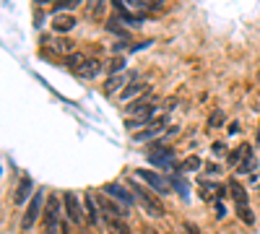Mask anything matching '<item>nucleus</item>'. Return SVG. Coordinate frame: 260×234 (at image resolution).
<instances>
[{
  "mask_svg": "<svg viewBox=\"0 0 260 234\" xmlns=\"http://www.w3.org/2000/svg\"><path fill=\"white\" fill-rule=\"evenodd\" d=\"M45 203H47V190H45V187H37L34 198L29 200L24 216H21V224H18L21 231H31V229H34V224L39 221V214L45 211Z\"/></svg>",
  "mask_w": 260,
  "mask_h": 234,
  "instance_id": "nucleus-1",
  "label": "nucleus"
},
{
  "mask_svg": "<svg viewBox=\"0 0 260 234\" xmlns=\"http://www.w3.org/2000/svg\"><path fill=\"white\" fill-rule=\"evenodd\" d=\"M127 187H130V193L136 195V200H138V203L148 211L151 216H159V219L164 216V206H161L154 195H151V193H148V190H146L138 180H127Z\"/></svg>",
  "mask_w": 260,
  "mask_h": 234,
  "instance_id": "nucleus-2",
  "label": "nucleus"
},
{
  "mask_svg": "<svg viewBox=\"0 0 260 234\" xmlns=\"http://www.w3.org/2000/svg\"><path fill=\"white\" fill-rule=\"evenodd\" d=\"M62 208L68 214V221L73 226H86V211H83V200H78L76 193H62Z\"/></svg>",
  "mask_w": 260,
  "mask_h": 234,
  "instance_id": "nucleus-3",
  "label": "nucleus"
},
{
  "mask_svg": "<svg viewBox=\"0 0 260 234\" xmlns=\"http://www.w3.org/2000/svg\"><path fill=\"white\" fill-rule=\"evenodd\" d=\"M136 180L146 182V187L154 190V193H159V195H167L169 193V182L159 172H151V169H136Z\"/></svg>",
  "mask_w": 260,
  "mask_h": 234,
  "instance_id": "nucleus-4",
  "label": "nucleus"
},
{
  "mask_svg": "<svg viewBox=\"0 0 260 234\" xmlns=\"http://www.w3.org/2000/svg\"><path fill=\"white\" fill-rule=\"evenodd\" d=\"M102 193L104 195H110V198H115L117 203H122L125 208H133L136 206V195L130 193V187L127 185H120V182H107L104 187H102Z\"/></svg>",
  "mask_w": 260,
  "mask_h": 234,
  "instance_id": "nucleus-5",
  "label": "nucleus"
},
{
  "mask_svg": "<svg viewBox=\"0 0 260 234\" xmlns=\"http://www.w3.org/2000/svg\"><path fill=\"white\" fill-rule=\"evenodd\" d=\"M156 151H151L148 154V161L154 164L156 169H169V166H175V151H172L169 146H164V141H156Z\"/></svg>",
  "mask_w": 260,
  "mask_h": 234,
  "instance_id": "nucleus-6",
  "label": "nucleus"
},
{
  "mask_svg": "<svg viewBox=\"0 0 260 234\" xmlns=\"http://www.w3.org/2000/svg\"><path fill=\"white\" fill-rule=\"evenodd\" d=\"M37 185H34V180L31 177H21V182L16 185V193H13V206L16 208H26L29 206V200L34 198V190Z\"/></svg>",
  "mask_w": 260,
  "mask_h": 234,
  "instance_id": "nucleus-7",
  "label": "nucleus"
},
{
  "mask_svg": "<svg viewBox=\"0 0 260 234\" xmlns=\"http://www.w3.org/2000/svg\"><path fill=\"white\" fill-rule=\"evenodd\" d=\"M83 211H86V226H99L102 208H99V200L94 198V193H83Z\"/></svg>",
  "mask_w": 260,
  "mask_h": 234,
  "instance_id": "nucleus-8",
  "label": "nucleus"
},
{
  "mask_svg": "<svg viewBox=\"0 0 260 234\" xmlns=\"http://www.w3.org/2000/svg\"><path fill=\"white\" fill-rule=\"evenodd\" d=\"M96 200H99V208L104 211L107 216H112V219H125L127 216V208L122 206V203H117L115 198H110V195H96Z\"/></svg>",
  "mask_w": 260,
  "mask_h": 234,
  "instance_id": "nucleus-9",
  "label": "nucleus"
},
{
  "mask_svg": "<svg viewBox=\"0 0 260 234\" xmlns=\"http://www.w3.org/2000/svg\"><path fill=\"white\" fill-rule=\"evenodd\" d=\"M60 211H65V208H62V195L50 193V195H47V203H45V224L60 221Z\"/></svg>",
  "mask_w": 260,
  "mask_h": 234,
  "instance_id": "nucleus-10",
  "label": "nucleus"
},
{
  "mask_svg": "<svg viewBox=\"0 0 260 234\" xmlns=\"http://www.w3.org/2000/svg\"><path fill=\"white\" fill-rule=\"evenodd\" d=\"M164 125H167V117H159L154 125H148L146 130H138L133 133V143H146V141H156V136L164 130Z\"/></svg>",
  "mask_w": 260,
  "mask_h": 234,
  "instance_id": "nucleus-11",
  "label": "nucleus"
},
{
  "mask_svg": "<svg viewBox=\"0 0 260 234\" xmlns=\"http://www.w3.org/2000/svg\"><path fill=\"white\" fill-rule=\"evenodd\" d=\"M148 89H146V83L143 81H130L127 86L120 91V102H130V99H138L141 94H146Z\"/></svg>",
  "mask_w": 260,
  "mask_h": 234,
  "instance_id": "nucleus-12",
  "label": "nucleus"
},
{
  "mask_svg": "<svg viewBox=\"0 0 260 234\" xmlns=\"http://www.w3.org/2000/svg\"><path fill=\"white\" fill-rule=\"evenodd\" d=\"M229 193L237 203V208H242V206H250V198H247V190L245 185H240V180H229Z\"/></svg>",
  "mask_w": 260,
  "mask_h": 234,
  "instance_id": "nucleus-13",
  "label": "nucleus"
},
{
  "mask_svg": "<svg viewBox=\"0 0 260 234\" xmlns=\"http://www.w3.org/2000/svg\"><path fill=\"white\" fill-rule=\"evenodd\" d=\"M127 83H130V81H127V76H122V73L110 76V81L104 83V94H107V96H112L115 91H122V89L127 86Z\"/></svg>",
  "mask_w": 260,
  "mask_h": 234,
  "instance_id": "nucleus-14",
  "label": "nucleus"
},
{
  "mask_svg": "<svg viewBox=\"0 0 260 234\" xmlns=\"http://www.w3.org/2000/svg\"><path fill=\"white\" fill-rule=\"evenodd\" d=\"M73 26H76V18L73 16H52V31L65 34V31H71Z\"/></svg>",
  "mask_w": 260,
  "mask_h": 234,
  "instance_id": "nucleus-15",
  "label": "nucleus"
},
{
  "mask_svg": "<svg viewBox=\"0 0 260 234\" xmlns=\"http://www.w3.org/2000/svg\"><path fill=\"white\" fill-rule=\"evenodd\" d=\"M99 71H102V62H99V60H86L83 65H81V71H78V78L89 81V78H94Z\"/></svg>",
  "mask_w": 260,
  "mask_h": 234,
  "instance_id": "nucleus-16",
  "label": "nucleus"
},
{
  "mask_svg": "<svg viewBox=\"0 0 260 234\" xmlns=\"http://www.w3.org/2000/svg\"><path fill=\"white\" fill-rule=\"evenodd\" d=\"M86 62V57L81 52H71V55H65V68H71V71H81V65Z\"/></svg>",
  "mask_w": 260,
  "mask_h": 234,
  "instance_id": "nucleus-17",
  "label": "nucleus"
},
{
  "mask_svg": "<svg viewBox=\"0 0 260 234\" xmlns=\"http://www.w3.org/2000/svg\"><path fill=\"white\" fill-rule=\"evenodd\" d=\"M45 234H71V226L68 221H52V224H45Z\"/></svg>",
  "mask_w": 260,
  "mask_h": 234,
  "instance_id": "nucleus-18",
  "label": "nucleus"
},
{
  "mask_svg": "<svg viewBox=\"0 0 260 234\" xmlns=\"http://www.w3.org/2000/svg\"><path fill=\"white\" fill-rule=\"evenodd\" d=\"M201 166H203L201 156H187V159H185V164H182V166H177V172H198Z\"/></svg>",
  "mask_w": 260,
  "mask_h": 234,
  "instance_id": "nucleus-19",
  "label": "nucleus"
},
{
  "mask_svg": "<svg viewBox=\"0 0 260 234\" xmlns=\"http://www.w3.org/2000/svg\"><path fill=\"white\" fill-rule=\"evenodd\" d=\"M52 52L71 55V52H73V39H55V42H52Z\"/></svg>",
  "mask_w": 260,
  "mask_h": 234,
  "instance_id": "nucleus-20",
  "label": "nucleus"
},
{
  "mask_svg": "<svg viewBox=\"0 0 260 234\" xmlns=\"http://www.w3.org/2000/svg\"><path fill=\"white\" fill-rule=\"evenodd\" d=\"M237 219H240L245 226H252L255 224V214L250 211V206H242V208H237Z\"/></svg>",
  "mask_w": 260,
  "mask_h": 234,
  "instance_id": "nucleus-21",
  "label": "nucleus"
},
{
  "mask_svg": "<svg viewBox=\"0 0 260 234\" xmlns=\"http://www.w3.org/2000/svg\"><path fill=\"white\" fill-rule=\"evenodd\" d=\"M255 166H257V161H255L252 156H245V159H242V166H240V175H250Z\"/></svg>",
  "mask_w": 260,
  "mask_h": 234,
  "instance_id": "nucleus-22",
  "label": "nucleus"
},
{
  "mask_svg": "<svg viewBox=\"0 0 260 234\" xmlns=\"http://www.w3.org/2000/svg\"><path fill=\"white\" fill-rule=\"evenodd\" d=\"M172 182H175V187L180 190V195H182V198H187V182H185L180 175H175V177H172Z\"/></svg>",
  "mask_w": 260,
  "mask_h": 234,
  "instance_id": "nucleus-23",
  "label": "nucleus"
},
{
  "mask_svg": "<svg viewBox=\"0 0 260 234\" xmlns=\"http://www.w3.org/2000/svg\"><path fill=\"white\" fill-rule=\"evenodd\" d=\"M122 68H125V57H120V55H117V57L110 62V71H112V76H117Z\"/></svg>",
  "mask_w": 260,
  "mask_h": 234,
  "instance_id": "nucleus-24",
  "label": "nucleus"
},
{
  "mask_svg": "<svg viewBox=\"0 0 260 234\" xmlns=\"http://www.w3.org/2000/svg\"><path fill=\"white\" fill-rule=\"evenodd\" d=\"M211 151H213V156H224V154H226V143H224V141H216V143L211 146Z\"/></svg>",
  "mask_w": 260,
  "mask_h": 234,
  "instance_id": "nucleus-25",
  "label": "nucleus"
},
{
  "mask_svg": "<svg viewBox=\"0 0 260 234\" xmlns=\"http://www.w3.org/2000/svg\"><path fill=\"white\" fill-rule=\"evenodd\" d=\"M71 6H78V0H57V3H55V11H62V8H71Z\"/></svg>",
  "mask_w": 260,
  "mask_h": 234,
  "instance_id": "nucleus-26",
  "label": "nucleus"
},
{
  "mask_svg": "<svg viewBox=\"0 0 260 234\" xmlns=\"http://www.w3.org/2000/svg\"><path fill=\"white\" fill-rule=\"evenodd\" d=\"M208 125H211V127H219V125H224V115H221V112H213Z\"/></svg>",
  "mask_w": 260,
  "mask_h": 234,
  "instance_id": "nucleus-27",
  "label": "nucleus"
},
{
  "mask_svg": "<svg viewBox=\"0 0 260 234\" xmlns=\"http://www.w3.org/2000/svg\"><path fill=\"white\" fill-rule=\"evenodd\" d=\"M182 231H185V234H201V229L195 226L192 221H185V224H182Z\"/></svg>",
  "mask_w": 260,
  "mask_h": 234,
  "instance_id": "nucleus-28",
  "label": "nucleus"
},
{
  "mask_svg": "<svg viewBox=\"0 0 260 234\" xmlns=\"http://www.w3.org/2000/svg\"><path fill=\"white\" fill-rule=\"evenodd\" d=\"M127 6H133V8H154L151 3H143V0H127Z\"/></svg>",
  "mask_w": 260,
  "mask_h": 234,
  "instance_id": "nucleus-29",
  "label": "nucleus"
},
{
  "mask_svg": "<svg viewBox=\"0 0 260 234\" xmlns=\"http://www.w3.org/2000/svg\"><path fill=\"white\" fill-rule=\"evenodd\" d=\"M206 172H208V175H219V172H221V164H208Z\"/></svg>",
  "mask_w": 260,
  "mask_h": 234,
  "instance_id": "nucleus-30",
  "label": "nucleus"
},
{
  "mask_svg": "<svg viewBox=\"0 0 260 234\" xmlns=\"http://www.w3.org/2000/svg\"><path fill=\"white\" fill-rule=\"evenodd\" d=\"M141 234H159L154 226H141Z\"/></svg>",
  "mask_w": 260,
  "mask_h": 234,
  "instance_id": "nucleus-31",
  "label": "nucleus"
},
{
  "mask_svg": "<svg viewBox=\"0 0 260 234\" xmlns=\"http://www.w3.org/2000/svg\"><path fill=\"white\" fill-rule=\"evenodd\" d=\"M148 3H151V6H161V3H164V0H148Z\"/></svg>",
  "mask_w": 260,
  "mask_h": 234,
  "instance_id": "nucleus-32",
  "label": "nucleus"
},
{
  "mask_svg": "<svg viewBox=\"0 0 260 234\" xmlns=\"http://www.w3.org/2000/svg\"><path fill=\"white\" fill-rule=\"evenodd\" d=\"M37 3H39V6H45V3H50V0H37Z\"/></svg>",
  "mask_w": 260,
  "mask_h": 234,
  "instance_id": "nucleus-33",
  "label": "nucleus"
}]
</instances>
